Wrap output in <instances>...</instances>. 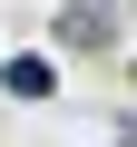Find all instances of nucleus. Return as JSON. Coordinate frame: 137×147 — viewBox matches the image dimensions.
Returning <instances> with one entry per match:
<instances>
[{"label": "nucleus", "instance_id": "f257e3e1", "mask_svg": "<svg viewBox=\"0 0 137 147\" xmlns=\"http://www.w3.org/2000/svg\"><path fill=\"white\" fill-rule=\"evenodd\" d=\"M59 49H118V10L108 0H68L59 10Z\"/></svg>", "mask_w": 137, "mask_h": 147}, {"label": "nucleus", "instance_id": "f03ea898", "mask_svg": "<svg viewBox=\"0 0 137 147\" xmlns=\"http://www.w3.org/2000/svg\"><path fill=\"white\" fill-rule=\"evenodd\" d=\"M0 88H10V98H49V88H59V59H39V49L0 59Z\"/></svg>", "mask_w": 137, "mask_h": 147}]
</instances>
